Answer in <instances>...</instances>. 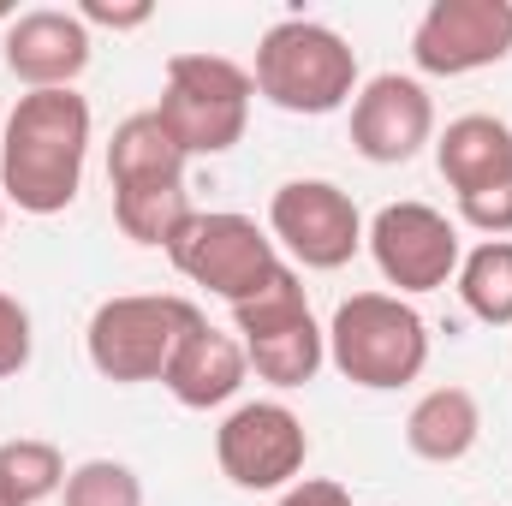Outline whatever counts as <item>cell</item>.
I'll use <instances>...</instances> for the list:
<instances>
[{"instance_id":"cell-1","label":"cell","mask_w":512,"mask_h":506,"mask_svg":"<svg viewBox=\"0 0 512 506\" xmlns=\"http://www.w3.org/2000/svg\"><path fill=\"white\" fill-rule=\"evenodd\" d=\"M90 102L78 90H24L0 126V197L24 215H66L84 191Z\"/></svg>"},{"instance_id":"cell-2","label":"cell","mask_w":512,"mask_h":506,"mask_svg":"<svg viewBox=\"0 0 512 506\" xmlns=\"http://www.w3.org/2000/svg\"><path fill=\"white\" fill-rule=\"evenodd\" d=\"M251 84L280 114L322 120V114H340L358 96V54L340 30H328L316 18H280L256 42Z\"/></svg>"},{"instance_id":"cell-3","label":"cell","mask_w":512,"mask_h":506,"mask_svg":"<svg viewBox=\"0 0 512 506\" xmlns=\"http://www.w3.org/2000/svg\"><path fill=\"white\" fill-rule=\"evenodd\" d=\"M209 316L179 298V292H120V298H102L90 328H84V352H90V370L102 381H161L173 352L191 340V328H203Z\"/></svg>"},{"instance_id":"cell-4","label":"cell","mask_w":512,"mask_h":506,"mask_svg":"<svg viewBox=\"0 0 512 506\" xmlns=\"http://www.w3.org/2000/svg\"><path fill=\"white\" fill-rule=\"evenodd\" d=\"M328 364L352 387H411L429 364V322L399 292H352L328 322Z\"/></svg>"},{"instance_id":"cell-5","label":"cell","mask_w":512,"mask_h":506,"mask_svg":"<svg viewBox=\"0 0 512 506\" xmlns=\"http://www.w3.org/2000/svg\"><path fill=\"white\" fill-rule=\"evenodd\" d=\"M251 72L227 54H173L167 78H161V102L155 120L167 126V137L191 155H227L245 126H251Z\"/></svg>"},{"instance_id":"cell-6","label":"cell","mask_w":512,"mask_h":506,"mask_svg":"<svg viewBox=\"0 0 512 506\" xmlns=\"http://www.w3.org/2000/svg\"><path fill=\"white\" fill-rule=\"evenodd\" d=\"M233 322H239V346H245L251 370L274 387H304L328 364V328H316V310H310L292 262L251 304H233Z\"/></svg>"},{"instance_id":"cell-7","label":"cell","mask_w":512,"mask_h":506,"mask_svg":"<svg viewBox=\"0 0 512 506\" xmlns=\"http://www.w3.org/2000/svg\"><path fill=\"white\" fill-rule=\"evenodd\" d=\"M167 262L191 286H203V292H215L227 304H251L256 292L286 268L280 245L268 239V227H256L251 215H233V209H209V215L197 209L179 227V239L167 245Z\"/></svg>"},{"instance_id":"cell-8","label":"cell","mask_w":512,"mask_h":506,"mask_svg":"<svg viewBox=\"0 0 512 506\" xmlns=\"http://www.w3.org/2000/svg\"><path fill=\"white\" fill-rule=\"evenodd\" d=\"M310 459V429L292 405L280 399H251L233 405L215 429V465L233 489L268 495V489H292L298 471Z\"/></svg>"},{"instance_id":"cell-9","label":"cell","mask_w":512,"mask_h":506,"mask_svg":"<svg viewBox=\"0 0 512 506\" xmlns=\"http://www.w3.org/2000/svg\"><path fill=\"white\" fill-rule=\"evenodd\" d=\"M268 239L310 274H334L364 251V215L334 179H286L268 197Z\"/></svg>"},{"instance_id":"cell-10","label":"cell","mask_w":512,"mask_h":506,"mask_svg":"<svg viewBox=\"0 0 512 506\" xmlns=\"http://www.w3.org/2000/svg\"><path fill=\"white\" fill-rule=\"evenodd\" d=\"M364 245H370L387 286H399V298L405 292H441L459 274V256H465L459 227L441 209L417 203V197L376 209V221L364 227Z\"/></svg>"},{"instance_id":"cell-11","label":"cell","mask_w":512,"mask_h":506,"mask_svg":"<svg viewBox=\"0 0 512 506\" xmlns=\"http://www.w3.org/2000/svg\"><path fill=\"white\" fill-rule=\"evenodd\" d=\"M512 54V0H429L411 30V60L429 78H465Z\"/></svg>"},{"instance_id":"cell-12","label":"cell","mask_w":512,"mask_h":506,"mask_svg":"<svg viewBox=\"0 0 512 506\" xmlns=\"http://www.w3.org/2000/svg\"><path fill=\"white\" fill-rule=\"evenodd\" d=\"M423 143H435V102L417 78L405 72H376L352 96V149L376 167L411 161Z\"/></svg>"},{"instance_id":"cell-13","label":"cell","mask_w":512,"mask_h":506,"mask_svg":"<svg viewBox=\"0 0 512 506\" xmlns=\"http://www.w3.org/2000/svg\"><path fill=\"white\" fill-rule=\"evenodd\" d=\"M90 54V24L66 6H30L0 36V60L24 90H72L90 72Z\"/></svg>"},{"instance_id":"cell-14","label":"cell","mask_w":512,"mask_h":506,"mask_svg":"<svg viewBox=\"0 0 512 506\" xmlns=\"http://www.w3.org/2000/svg\"><path fill=\"white\" fill-rule=\"evenodd\" d=\"M251 376V358H245V346L233 340V334H221V328H191V340L173 352V364H167V376L161 387L185 405V411H215V405H227L239 387Z\"/></svg>"},{"instance_id":"cell-15","label":"cell","mask_w":512,"mask_h":506,"mask_svg":"<svg viewBox=\"0 0 512 506\" xmlns=\"http://www.w3.org/2000/svg\"><path fill=\"white\" fill-rule=\"evenodd\" d=\"M108 185H114V197H149V191H179L185 185V149L167 137L155 108H143V114L114 126Z\"/></svg>"},{"instance_id":"cell-16","label":"cell","mask_w":512,"mask_h":506,"mask_svg":"<svg viewBox=\"0 0 512 506\" xmlns=\"http://www.w3.org/2000/svg\"><path fill=\"white\" fill-rule=\"evenodd\" d=\"M435 167L453 185V197H471L483 185L512 179V126L501 114H459L435 131Z\"/></svg>"},{"instance_id":"cell-17","label":"cell","mask_w":512,"mask_h":506,"mask_svg":"<svg viewBox=\"0 0 512 506\" xmlns=\"http://www.w3.org/2000/svg\"><path fill=\"white\" fill-rule=\"evenodd\" d=\"M483 435V405L471 387L447 381V387H429L411 417H405V447L423 459V465H459Z\"/></svg>"},{"instance_id":"cell-18","label":"cell","mask_w":512,"mask_h":506,"mask_svg":"<svg viewBox=\"0 0 512 506\" xmlns=\"http://www.w3.org/2000/svg\"><path fill=\"white\" fill-rule=\"evenodd\" d=\"M459 298L477 322L512 328V239H483L471 256H459Z\"/></svg>"},{"instance_id":"cell-19","label":"cell","mask_w":512,"mask_h":506,"mask_svg":"<svg viewBox=\"0 0 512 506\" xmlns=\"http://www.w3.org/2000/svg\"><path fill=\"white\" fill-rule=\"evenodd\" d=\"M66 506H143V477L120 459H84L66 471Z\"/></svg>"},{"instance_id":"cell-20","label":"cell","mask_w":512,"mask_h":506,"mask_svg":"<svg viewBox=\"0 0 512 506\" xmlns=\"http://www.w3.org/2000/svg\"><path fill=\"white\" fill-rule=\"evenodd\" d=\"M459 221H465V227H477L483 239H507V233H512V179L483 185V191H471V197H459Z\"/></svg>"},{"instance_id":"cell-21","label":"cell","mask_w":512,"mask_h":506,"mask_svg":"<svg viewBox=\"0 0 512 506\" xmlns=\"http://www.w3.org/2000/svg\"><path fill=\"white\" fill-rule=\"evenodd\" d=\"M30 346H36V334H30V310H24L12 292H0V381L30 370Z\"/></svg>"},{"instance_id":"cell-22","label":"cell","mask_w":512,"mask_h":506,"mask_svg":"<svg viewBox=\"0 0 512 506\" xmlns=\"http://www.w3.org/2000/svg\"><path fill=\"white\" fill-rule=\"evenodd\" d=\"M90 30L102 24V30H143L149 18H155V6L149 0H131V6H108V0H84V6H72Z\"/></svg>"},{"instance_id":"cell-23","label":"cell","mask_w":512,"mask_h":506,"mask_svg":"<svg viewBox=\"0 0 512 506\" xmlns=\"http://www.w3.org/2000/svg\"><path fill=\"white\" fill-rule=\"evenodd\" d=\"M274 506H352V489L334 483V477H304V483H292Z\"/></svg>"},{"instance_id":"cell-24","label":"cell","mask_w":512,"mask_h":506,"mask_svg":"<svg viewBox=\"0 0 512 506\" xmlns=\"http://www.w3.org/2000/svg\"><path fill=\"white\" fill-rule=\"evenodd\" d=\"M0 506H24V495H18V489L6 483V471H0Z\"/></svg>"},{"instance_id":"cell-25","label":"cell","mask_w":512,"mask_h":506,"mask_svg":"<svg viewBox=\"0 0 512 506\" xmlns=\"http://www.w3.org/2000/svg\"><path fill=\"white\" fill-rule=\"evenodd\" d=\"M0 227H6V197H0Z\"/></svg>"}]
</instances>
